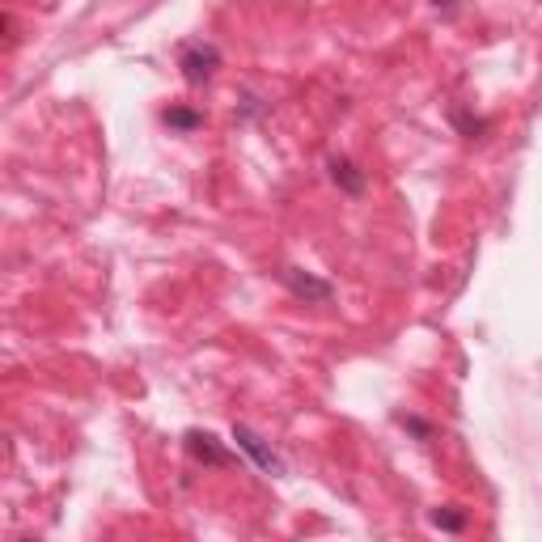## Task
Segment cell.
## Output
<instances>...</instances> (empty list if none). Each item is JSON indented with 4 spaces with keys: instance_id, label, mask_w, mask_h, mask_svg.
Here are the masks:
<instances>
[{
    "instance_id": "cell-1",
    "label": "cell",
    "mask_w": 542,
    "mask_h": 542,
    "mask_svg": "<svg viewBox=\"0 0 542 542\" xmlns=\"http://www.w3.org/2000/svg\"><path fill=\"white\" fill-rule=\"evenodd\" d=\"M234 441H237V449H242V454H246V458H251L263 474H271V479H284V474H289L284 458H280L276 449L267 446V441L254 428H246V424H234Z\"/></svg>"
},
{
    "instance_id": "cell-2",
    "label": "cell",
    "mask_w": 542,
    "mask_h": 542,
    "mask_svg": "<svg viewBox=\"0 0 542 542\" xmlns=\"http://www.w3.org/2000/svg\"><path fill=\"white\" fill-rule=\"evenodd\" d=\"M179 69H182V77H187L191 85H204V81L216 77V69H221V51H216L212 42H191V47L182 51Z\"/></svg>"
},
{
    "instance_id": "cell-3",
    "label": "cell",
    "mask_w": 542,
    "mask_h": 542,
    "mask_svg": "<svg viewBox=\"0 0 542 542\" xmlns=\"http://www.w3.org/2000/svg\"><path fill=\"white\" fill-rule=\"evenodd\" d=\"M284 284L292 289V297H301V301H309V306H326L335 297V289L326 284V280L309 276V271H301V267H284Z\"/></svg>"
},
{
    "instance_id": "cell-4",
    "label": "cell",
    "mask_w": 542,
    "mask_h": 542,
    "mask_svg": "<svg viewBox=\"0 0 542 542\" xmlns=\"http://www.w3.org/2000/svg\"><path fill=\"white\" fill-rule=\"evenodd\" d=\"M187 454H191L195 462H204V466H229V462H234V454H229L212 432H199V428L187 432Z\"/></svg>"
},
{
    "instance_id": "cell-5",
    "label": "cell",
    "mask_w": 542,
    "mask_h": 542,
    "mask_svg": "<svg viewBox=\"0 0 542 542\" xmlns=\"http://www.w3.org/2000/svg\"><path fill=\"white\" fill-rule=\"evenodd\" d=\"M326 166H331V179H335L339 191L352 195V199H361L364 187H369V179H364V170L356 166V161H348V157H331Z\"/></svg>"
},
{
    "instance_id": "cell-6",
    "label": "cell",
    "mask_w": 542,
    "mask_h": 542,
    "mask_svg": "<svg viewBox=\"0 0 542 542\" xmlns=\"http://www.w3.org/2000/svg\"><path fill=\"white\" fill-rule=\"evenodd\" d=\"M161 119H166L170 127H179V132H195V127H204V115L191 111V106H170Z\"/></svg>"
},
{
    "instance_id": "cell-7",
    "label": "cell",
    "mask_w": 542,
    "mask_h": 542,
    "mask_svg": "<svg viewBox=\"0 0 542 542\" xmlns=\"http://www.w3.org/2000/svg\"><path fill=\"white\" fill-rule=\"evenodd\" d=\"M432 526L449 529V534H458V529L466 526V513H462V509H436V513H432Z\"/></svg>"
},
{
    "instance_id": "cell-8",
    "label": "cell",
    "mask_w": 542,
    "mask_h": 542,
    "mask_svg": "<svg viewBox=\"0 0 542 542\" xmlns=\"http://www.w3.org/2000/svg\"><path fill=\"white\" fill-rule=\"evenodd\" d=\"M399 424L416 432L419 441H432V424H424V419H416V416H399Z\"/></svg>"
},
{
    "instance_id": "cell-9",
    "label": "cell",
    "mask_w": 542,
    "mask_h": 542,
    "mask_svg": "<svg viewBox=\"0 0 542 542\" xmlns=\"http://www.w3.org/2000/svg\"><path fill=\"white\" fill-rule=\"evenodd\" d=\"M432 5H436V9H454L458 0H432Z\"/></svg>"
}]
</instances>
